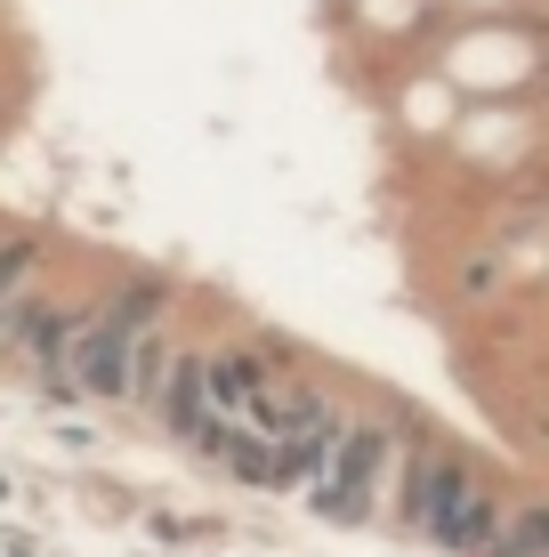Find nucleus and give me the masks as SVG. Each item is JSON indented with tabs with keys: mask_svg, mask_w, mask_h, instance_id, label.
Returning a JSON list of instances; mask_svg holds the SVG:
<instances>
[{
	"mask_svg": "<svg viewBox=\"0 0 549 557\" xmlns=\"http://www.w3.org/2000/svg\"><path fill=\"white\" fill-rule=\"evenodd\" d=\"M396 509H404V525L421 533V542H437V549H452V557H477V549L509 525V509L494 502V485H485L461 453H445V445L404 453Z\"/></svg>",
	"mask_w": 549,
	"mask_h": 557,
	"instance_id": "1",
	"label": "nucleus"
},
{
	"mask_svg": "<svg viewBox=\"0 0 549 557\" xmlns=\"http://www.w3.org/2000/svg\"><path fill=\"white\" fill-rule=\"evenodd\" d=\"M388 460H396V429H388V420H348V436L332 445V460L315 469V485H308L315 517H339V525L372 517V509H380V485H388Z\"/></svg>",
	"mask_w": 549,
	"mask_h": 557,
	"instance_id": "2",
	"label": "nucleus"
},
{
	"mask_svg": "<svg viewBox=\"0 0 549 557\" xmlns=\"http://www.w3.org/2000/svg\"><path fill=\"white\" fill-rule=\"evenodd\" d=\"M33 275H41V243L33 235H0V348L16 339V315L33 299Z\"/></svg>",
	"mask_w": 549,
	"mask_h": 557,
	"instance_id": "3",
	"label": "nucleus"
},
{
	"mask_svg": "<svg viewBox=\"0 0 549 557\" xmlns=\"http://www.w3.org/2000/svg\"><path fill=\"white\" fill-rule=\"evenodd\" d=\"M477 557H549V509H517Z\"/></svg>",
	"mask_w": 549,
	"mask_h": 557,
	"instance_id": "4",
	"label": "nucleus"
}]
</instances>
